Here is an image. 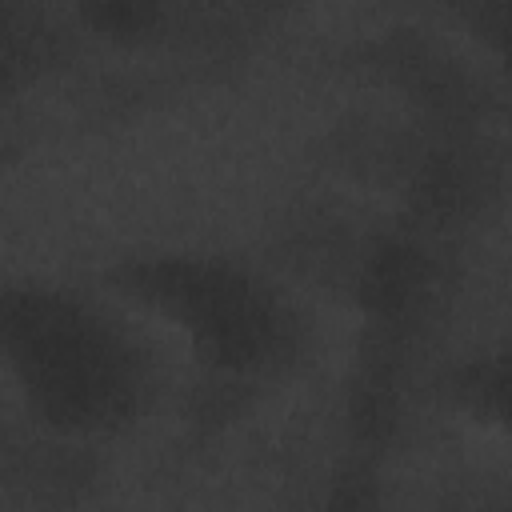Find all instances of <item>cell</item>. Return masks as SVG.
<instances>
[{
	"mask_svg": "<svg viewBox=\"0 0 512 512\" xmlns=\"http://www.w3.org/2000/svg\"><path fill=\"white\" fill-rule=\"evenodd\" d=\"M4 348L28 404L60 428H100L132 404L124 348L84 308L60 296H12Z\"/></svg>",
	"mask_w": 512,
	"mask_h": 512,
	"instance_id": "cell-1",
	"label": "cell"
}]
</instances>
